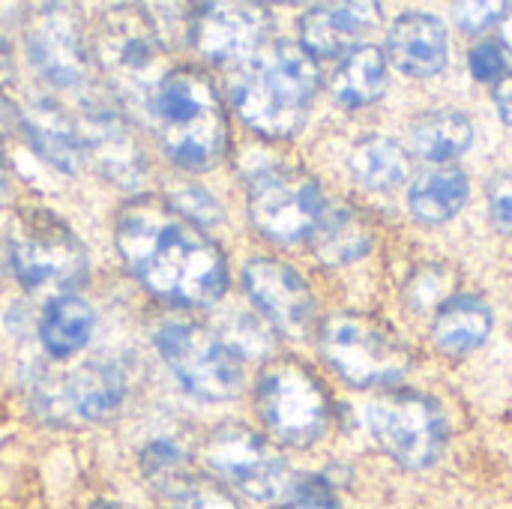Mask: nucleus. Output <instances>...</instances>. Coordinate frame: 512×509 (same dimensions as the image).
<instances>
[{"mask_svg":"<svg viewBox=\"0 0 512 509\" xmlns=\"http://www.w3.org/2000/svg\"><path fill=\"white\" fill-rule=\"evenodd\" d=\"M117 249L129 270L165 300L207 306L228 288L222 249L162 198H138L120 213Z\"/></svg>","mask_w":512,"mask_h":509,"instance_id":"f257e3e1","label":"nucleus"},{"mask_svg":"<svg viewBox=\"0 0 512 509\" xmlns=\"http://www.w3.org/2000/svg\"><path fill=\"white\" fill-rule=\"evenodd\" d=\"M318 90L315 57L294 42H267L237 63L231 99L240 117L261 135L291 138L303 129Z\"/></svg>","mask_w":512,"mask_h":509,"instance_id":"f03ea898","label":"nucleus"},{"mask_svg":"<svg viewBox=\"0 0 512 509\" xmlns=\"http://www.w3.org/2000/svg\"><path fill=\"white\" fill-rule=\"evenodd\" d=\"M147 117L168 159L186 171H210L228 147V120L213 78L195 66L165 72Z\"/></svg>","mask_w":512,"mask_h":509,"instance_id":"7ed1b4c3","label":"nucleus"},{"mask_svg":"<svg viewBox=\"0 0 512 509\" xmlns=\"http://www.w3.org/2000/svg\"><path fill=\"white\" fill-rule=\"evenodd\" d=\"M93 54L108 84L135 108L150 105L165 78V39L156 21L138 6H111L93 30Z\"/></svg>","mask_w":512,"mask_h":509,"instance_id":"20e7f679","label":"nucleus"},{"mask_svg":"<svg viewBox=\"0 0 512 509\" xmlns=\"http://www.w3.org/2000/svg\"><path fill=\"white\" fill-rule=\"evenodd\" d=\"M9 258L27 291L72 294L87 276V252L81 240L51 213L27 210L9 240Z\"/></svg>","mask_w":512,"mask_h":509,"instance_id":"39448f33","label":"nucleus"},{"mask_svg":"<svg viewBox=\"0 0 512 509\" xmlns=\"http://www.w3.org/2000/svg\"><path fill=\"white\" fill-rule=\"evenodd\" d=\"M156 348L180 387L207 402H228L243 390V363L237 351L189 321H165L156 330Z\"/></svg>","mask_w":512,"mask_h":509,"instance_id":"423d86ee","label":"nucleus"},{"mask_svg":"<svg viewBox=\"0 0 512 509\" xmlns=\"http://www.w3.org/2000/svg\"><path fill=\"white\" fill-rule=\"evenodd\" d=\"M330 369L354 387H390L408 369L405 345L366 315H336L321 330Z\"/></svg>","mask_w":512,"mask_h":509,"instance_id":"0eeeda50","label":"nucleus"},{"mask_svg":"<svg viewBox=\"0 0 512 509\" xmlns=\"http://www.w3.org/2000/svg\"><path fill=\"white\" fill-rule=\"evenodd\" d=\"M366 426L378 447L411 471L435 465L447 444L444 411L420 393H387L375 399L366 408Z\"/></svg>","mask_w":512,"mask_h":509,"instance_id":"6e6552de","label":"nucleus"},{"mask_svg":"<svg viewBox=\"0 0 512 509\" xmlns=\"http://www.w3.org/2000/svg\"><path fill=\"white\" fill-rule=\"evenodd\" d=\"M258 408L267 429L291 447L315 444L330 417L324 387L294 360H279L264 369L258 384Z\"/></svg>","mask_w":512,"mask_h":509,"instance_id":"1a4fd4ad","label":"nucleus"},{"mask_svg":"<svg viewBox=\"0 0 512 509\" xmlns=\"http://www.w3.org/2000/svg\"><path fill=\"white\" fill-rule=\"evenodd\" d=\"M324 207L318 183L288 165H264L249 183V216L255 228L276 243L309 240Z\"/></svg>","mask_w":512,"mask_h":509,"instance_id":"9d476101","label":"nucleus"},{"mask_svg":"<svg viewBox=\"0 0 512 509\" xmlns=\"http://www.w3.org/2000/svg\"><path fill=\"white\" fill-rule=\"evenodd\" d=\"M207 465L255 501H285L294 489L285 459L249 426L228 423L207 441Z\"/></svg>","mask_w":512,"mask_h":509,"instance_id":"9b49d317","label":"nucleus"},{"mask_svg":"<svg viewBox=\"0 0 512 509\" xmlns=\"http://www.w3.org/2000/svg\"><path fill=\"white\" fill-rule=\"evenodd\" d=\"M30 63L54 87H84L90 75V48L84 42L81 21L69 6H39V15L27 24Z\"/></svg>","mask_w":512,"mask_h":509,"instance_id":"f8f14e48","label":"nucleus"},{"mask_svg":"<svg viewBox=\"0 0 512 509\" xmlns=\"http://www.w3.org/2000/svg\"><path fill=\"white\" fill-rule=\"evenodd\" d=\"M243 285L264 318L285 336L300 339L315 318V297L303 276L273 258H255L243 270Z\"/></svg>","mask_w":512,"mask_h":509,"instance_id":"ddd939ff","label":"nucleus"},{"mask_svg":"<svg viewBox=\"0 0 512 509\" xmlns=\"http://www.w3.org/2000/svg\"><path fill=\"white\" fill-rule=\"evenodd\" d=\"M270 12L255 3H204L192 15V39L210 60L240 63L267 45Z\"/></svg>","mask_w":512,"mask_h":509,"instance_id":"4468645a","label":"nucleus"},{"mask_svg":"<svg viewBox=\"0 0 512 509\" xmlns=\"http://www.w3.org/2000/svg\"><path fill=\"white\" fill-rule=\"evenodd\" d=\"M81 141H84V156L93 159L99 174L105 180H111L114 186L135 189L144 180V174H147L144 150H141L135 132L129 129V123L123 117H117L111 108H105V105L87 108Z\"/></svg>","mask_w":512,"mask_h":509,"instance_id":"2eb2a0df","label":"nucleus"},{"mask_svg":"<svg viewBox=\"0 0 512 509\" xmlns=\"http://www.w3.org/2000/svg\"><path fill=\"white\" fill-rule=\"evenodd\" d=\"M378 3H321L312 6L300 21L303 51L309 57L351 54L357 42L378 24Z\"/></svg>","mask_w":512,"mask_h":509,"instance_id":"dca6fc26","label":"nucleus"},{"mask_svg":"<svg viewBox=\"0 0 512 509\" xmlns=\"http://www.w3.org/2000/svg\"><path fill=\"white\" fill-rule=\"evenodd\" d=\"M21 126L27 132V141L33 150L54 165L63 174H75L81 168L84 156V141L72 117L48 96H33L21 108Z\"/></svg>","mask_w":512,"mask_h":509,"instance_id":"f3484780","label":"nucleus"},{"mask_svg":"<svg viewBox=\"0 0 512 509\" xmlns=\"http://www.w3.org/2000/svg\"><path fill=\"white\" fill-rule=\"evenodd\" d=\"M387 51L405 75H438L447 66V30L429 12H405L387 33Z\"/></svg>","mask_w":512,"mask_h":509,"instance_id":"a211bd4d","label":"nucleus"},{"mask_svg":"<svg viewBox=\"0 0 512 509\" xmlns=\"http://www.w3.org/2000/svg\"><path fill=\"white\" fill-rule=\"evenodd\" d=\"M309 240H312V252L318 261L330 267H342V264L360 261L372 249L375 234L369 222L351 204H333V207H324Z\"/></svg>","mask_w":512,"mask_h":509,"instance_id":"6ab92c4d","label":"nucleus"},{"mask_svg":"<svg viewBox=\"0 0 512 509\" xmlns=\"http://www.w3.org/2000/svg\"><path fill=\"white\" fill-rule=\"evenodd\" d=\"M93 327H96V315L90 303H84L75 294H63L45 306L42 321H39V339L51 357L63 360L90 342Z\"/></svg>","mask_w":512,"mask_h":509,"instance_id":"aec40b11","label":"nucleus"},{"mask_svg":"<svg viewBox=\"0 0 512 509\" xmlns=\"http://www.w3.org/2000/svg\"><path fill=\"white\" fill-rule=\"evenodd\" d=\"M387 84H390V72H387L384 51L375 45H357L351 54H345L342 66L333 75L330 90L342 105L360 108L381 99L387 93Z\"/></svg>","mask_w":512,"mask_h":509,"instance_id":"412c9836","label":"nucleus"},{"mask_svg":"<svg viewBox=\"0 0 512 509\" xmlns=\"http://www.w3.org/2000/svg\"><path fill=\"white\" fill-rule=\"evenodd\" d=\"M126 393L123 375L108 363H87L78 372L69 375L63 384V399L69 411H75L81 420H102L111 411L120 408Z\"/></svg>","mask_w":512,"mask_h":509,"instance_id":"4be33fe9","label":"nucleus"},{"mask_svg":"<svg viewBox=\"0 0 512 509\" xmlns=\"http://www.w3.org/2000/svg\"><path fill=\"white\" fill-rule=\"evenodd\" d=\"M468 192H471V186H468L465 171H459V168H432V171H423L411 183L408 204H411V213L420 222L441 225V222L453 219L465 207Z\"/></svg>","mask_w":512,"mask_h":509,"instance_id":"5701e85b","label":"nucleus"},{"mask_svg":"<svg viewBox=\"0 0 512 509\" xmlns=\"http://www.w3.org/2000/svg\"><path fill=\"white\" fill-rule=\"evenodd\" d=\"M492 333V312L480 297H453L435 321V342L447 354H468Z\"/></svg>","mask_w":512,"mask_h":509,"instance_id":"b1692460","label":"nucleus"},{"mask_svg":"<svg viewBox=\"0 0 512 509\" xmlns=\"http://www.w3.org/2000/svg\"><path fill=\"white\" fill-rule=\"evenodd\" d=\"M474 129L459 111H429L411 123V150L429 162H447L471 147Z\"/></svg>","mask_w":512,"mask_h":509,"instance_id":"393cba45","label":"nucleus"},{"mask_svg":"<svg viewBox=\"0 0 512 509\" xmlns=\"http://www.w3.org/2000/svg\"><path fill=\"white\" fill-rule=\"evenodd\" d=\"M351 174L372 192L399 186L408 177L405 150L387 135H369L351 150Z\"/></svg>","mask_w":512,"mask_h":509,"instance_id":"a878e982","label":"nucleus"},{"mask_svg":"<svg viewBox=\"0 0 512 509\" xmlns=\"http://www.w3.org/2000/svg\"><path fill=\"white\" fill-rule=\"evenodd\" d=\"M165 509H240V504L210 480L174 471L159 480Z\"/></svg>","mask_w":512,"mask_h":509,"instance_id":"bb28decb","label":"nucleus"},{"mask_svg":"<svg viewBox=\"0 0 512 509\" xmlns=\"http://www.w3.org/2000/svg\"><path fill=\"white\" fill-rule=\"evenodd\" d=\"M285 509H342L324 477L294 480V489L285 498Z\"/></svg>","mask_w":512,"mask_h":509,"instance_id":"cd10ccee","label":"nucleus"},{"mask_svg":"<svg viewBox=\"0 0 512 509\" xmlns=\"http://www.w3.org/2000/svg\"><path fill=\"white\" fill-rule=\"evenodd\" d=\"M489 216L501 234H512V174L504 171L489 180Z\"/></svg>","mask_w":512,"mask_h":509,"instance_id":"c85d7f7f","label":"nucleus"},{"mask_svg":"<svg viewBox=\"0 0 512 509\" xmlns=\"http://www.w3.org/2000/svg\"><path fill=\"white\" fill-rule=\"evenodd\" d=\"M453 12H456V21L462 30L480 33V30L492 27L504 12H510V6L507 3H456Z\"/></svg>","mask_w":512,"mask_h":509,"instance_id":"c756f323","label":"nucleus"},{"mask_svg":"<svg viewBox=\"0 0 512 509\" xmlns=\"http://www.w3.org/2000/svg\"><path fill=\"white\" fill-rule=\"evenodd\" d=\"M504 69H507V60L495 42H483L471 51V72L477 81H498Z\"/></svg>","mask_w":512,"mask_h":509,"instance_id":"7c9ffc66","label":"nucleus"},{"mask_svg":"<svg viewBox=\"0 0 512 509\" xmlns=\"http://www.w3.org/2000/svg\"><path fill=\"white\" fill-rule=\"evenodd\" d=\"M180 213H186L195 225L198 222H213V219H219V204L204 192V189H186L180 198H177V204H174Z\"/></svg>","mask_w":512,"mask_h":509,"instance_id":"2f4dec72","label":"nucleus"},{"mask_svg":"<svg viewBox=\"0 0 512 509\" xmlns=\"http://www.w3.org/2000/svg\"><path fill=\"white\" fill-rule=\"evenodd\" d=\"M495 105L501 111V120L512 126V75H507L498 87H495Z\"/></svg>","mask_w":512,"mask_h":509,"instance_id":"473e14b6","label":"nucleus"},{"mask_svg":"<svg viewBox=\"0 0 512 509\" xmlns=\"http://www.w3.org/2000/svg\"><path fill=\"white\" fill-rule=\"evenodd\" d=\"M9 123V105L0 102V201L6 198V168H3V132Z\"/></svg>","mask_w":512,"mask_h":509,"instance_id":"72a5a7b5","label":"nucleus"},{"mask_svg":"<svg viewBox=\"0 0 512 509\" xmlns=\"http://www.w3.org/2000/svg\"><path fill=\"white\" fill-rule=\"evenodd\" d=\"M12 75V54H9V45L0 42V81H6Z\"/></svg>","mask_w":512,"mask_h":509,"instance_id":"f704fd0d","label":"nucleus"},{"mask_svg":"<svg viewBox=\"0 0 512 509\" xmlns=\"http://www.w3.org/2000/svg\"><path fill=\"white\" fill-rule=\"evenodd\" d=\"M504 42H507V48L512 51V9L510 15L504 18Z\"/></svg>","mask_w":512,"mask_h":509,"instance_id":"c9c22d12","label":"nucleus"}]
</instances>
